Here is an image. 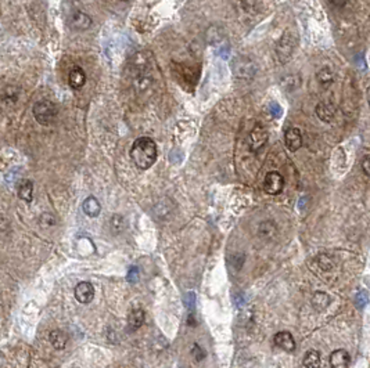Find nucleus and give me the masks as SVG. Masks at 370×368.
Here are the masks:
<instances>
[{"mask_svg": "<svg viewBox=\"0 0 370 368\" xmlns=\"http://www.w3.org/2000/svg\"><path fill=\"white\" fill-rule=\"evenodd\" d=\"M277 229L274 226V223L272 220H265L259 224V229H258V232L259 235L263 237V238H272L273 235L276 234Z\"/></svg>", "mask_w": 370, "mask_h": 368, "instance_id": "4be33fe9", "label": "nucleus"}, {"mask_svg": "<svg viewBox=\"0 0 370 368\" xmlns=\"http://www.w3.org/2000/svg\"><path fill=\"white\" fill-rule=\"evenodd\" d=\"M185 305H186V307H187V309H189V310L194 309V305H195V295H194V292H189V293H186Z\"/></svg>", "mask_w": 370, "mask_h": 368, "instance_id": "bb28decb", "label": "nucleus"}, {"mask_svg": "<svg viewBox=\"0 0 370 368\" xmlns=\"http://www.w3.org/2000/svg\"><path fill=\"white\" fill-rule=\"evenodd\" d=\"M269 112H271V115L273 118H280L283 115V108L276 101H272L271 104H269Z\"/></svg>", "mask_w": 370, "mask_h": 368, "instance_id": "a878e982", "label": "nucleus"}, {"mask_svg": "<svg viewBox=\"0 0 370 368\" xmlns=\"http://www.w3.org/2000/svg\"><path fill=\"white\" fill-rule=\"evenodd\" d=\"M283 185H284V179L279 172H269L266 174L263 180V190L269 195H277L282 193Z\"/></svg>", "mask_w": 370, "mask_h": 368, "instance_id": "39448f33", "label": "nucleus"}, {"mask_svg": "<svg viewBox=\"0 0 370 368\" xmlns=\"http://www.w3.org/2000/svg\"><path fill=\"white\" fill-rule=\"evenodd\" d=\"M297 47V38L292 33L291 31H286L282 35V38L279 40V43L276 45V57L279 60V62L286 64L291 60L294 50Z\"/></svg>", "mask_w": 370, "mask_h": 368, "instance_id": "f03ea898", "label": "nucleus"}, {"mask_svg": "<svg viewBox=\"0 0 370 368\" xmlns=\"http://www.w3.org/2000/svg\"><path fill=\"white\" fill-rule=\"evenodd\" d=\"M130 158L139 169H150L157 161L156 141L150 137H139L130 148Z\"/></svg>", "mask_w": 370, "mask_h": 368, "instance_id": "f257e3e1", "label": "nucleus"}, {"mask_svg": "<svg viewBox=\"0 0 370 368\" xmlns=\"http://www.w3.org/2000/svg\"><path fill=\"white\" fill-rule=\"evenodd\" d=\"M316 115L321 118L323 122H331L336 115V108L330 103L322 101L316 106Z\"/></svg>", "mask_w": 370, "mask_h": 368, "instance_id": "4468645a", "label": "nucleus"}, {"mask_svg": "<svg viewBox=\"0 0 370 368\" xmlns=\"http://www.w3.org/2000/svg\"><path fill=\"white\" fill-rule=\"evenodd\" d=\"M192 353H193V357H195L197 361H201L203 358H204L205 353L201 350V348L198 346V345H194L193 346V350H192Z\"/></svg>", "mask_w": 370, "mask_h": 368, "instance_id": "c85d7f7f", "label": "nucleus"}, {"mask_svg": "<svg viewBox=\"0 0 370 368\" xmlns=\"http://www.w3.org/2000/svg\"><path fill=\"white\" fill-rule=\"evenodd\" d=\"M362 169H363V172L370 176V158L369 156H366L363 161H362Z\"/></svg>", "mask_w": 370, "mask_h": 368, "instance_id": "7c9ffc66", "label": "nucleus"}, {"mask_svg": "<svg viewBox=\"0 0 370 368\" xmlns=\"http://www.w3.org/2000/svg\"><path fill=\"white\" fill-rule=\"evenodd\" d=\"M33 116L40 125H53L57 118V108L49 100H40L33 106Z\"/></svg>", "mask_w": 370, "mask_h": 368, "instance_id": "7ed1b4c3", "label": "nucleus"}, {"mask_svg": "<svg viewBox=\"0 0 370 368\" xmlns=\"http://www.w3.org/2000/svg\"><path fill=\"white\" fill-rule=\"evenodd\" d=\"M232 71H233V75L236 77L248 80V79L254 77L255 72H257V68H255V64H254L251 58L240 56V57H236L232 61Z\"/></svg>", "mask_w": 370, "mask_h": 368, "instance_id": "20e7f679", "label": "nucleus"}, {"mask_svg": "<svg viewBox=\"0 0 370 368\" xmlns=\"http://www.w3.org/2000/svg\"><path fill=\"white\" fill-rule=\"evenodd\" d=\"M68 80L69 86L72 87V89H75V90H79L80 87H83V85L86 83V75H85L82 68L75 67L71 69Z\"/></svg>", "mask_w": 370, "mask_h": 368, "instance_id": "ddd939ff", "label": "nucleus"}, {"mask_svg": "<svg viewBox=\"0 0 370 368\" xmlns=\"http://www.w3.org/2000/svg\"><path fill=\"white\" fill-rule=\"evenodd\" d=\"M318 264H319V267H321L322 270L324 271H330L334 269V261H331V258H329L327 255H321V256H318Z\"/></svg>", "mask_w": 370, "mask_h": 368, "instance_id": "b1692460", "label": "nucleus"}, {"mask_svg": "<svg viewBox=\"0 0 370 368\" xmlns=\"http://www.w3.org/2000/svg\"><path fill=\"white\" fill-rule=\"evenodd\" d=\"M304 367L305 368H319L321 367V353L318 350L306 352L304 357Z\"/></svg>", "mask_w": 370, "mask_h": 368, "instance_id": "aec40b11", "label": "nucleus"}, {"mask_svg": "<svg viewBox=\"0 0 370 368\" xmlns=\"http://www.w3.org/2000/svg\"><path fill=\"white\" fill-rule=\"evenodd\" d=\"M244 303H245V299H244L243 293H237V295H236V298H234V305L240 309Z\"/></svg>", "mask_w": 370, "mask_h": 368, "instance_id": "2f4dec72", "label": "nucleus"}, {"mask_svg": "<svg viewBox=\"0 0 370 368\" xmlns=\"http://www.w3.org/2000/svg\"><path fill=\"white\" fill-rule=\"evenodd\" d=\"M284 143L287 145V148L290 151H297L302 147V136L300 129L297 127H291L286 132L284 135Z\"/></svg>", "mask_w": 370, "mask_h": 368, "instance_id": "1a4fd4ad", "label": "nucleus"}, {"mask_svg": "<svg viewBox=\"0 0 370 368\" xmlns=\"http://www.w3.org/2000/svg\"><path fill=\"white\" fill-rule=\"evenodd\" d=\"M318 80L321 82L323 86H329L333 82V74L330 72L329 68H323L318 72Z\"/></svg>", "mask_w": 370, "mask_h": 368, "instance_id": "5701e85b", "label": "nucleus"}, {"mask_svg": "<svg viewBox=\"0 0 370 368\" xmlns=\"http://www.w3.org/2000/svg\"><path fill=\"white\" fill-rule=\"evenodd\" d=\"M274 345L279 346L283 350L286 352H294L295 350V340L292 338V335L289 332V331H282V332H277L274 335Z\"/></svg>", "mask_w": 370, "mask_h": 368, "instance_id": "9d476101", "label": "nucleus"}, {"mask_svg": "<svg viewBox=\"0 0 370 368\" xmlns=\"http://www.w3.org/2000/svg\"><path fill=\"white\" fill-rule=\"evenodd\" d=\"M280 85L284 90L287 92H294L297 90L298 87L301 86V77L297 74H289V75H284L280 80Z\"/></svg>", "mask_w": 370, "mask_h": 368, "instance_id": "f3484780", "label": "nucleus"}, {"mask_svg": "<svg viewBox=\"0 0 370 368\" xmlns=\"http://www.w3.org/2000/svg\"><path fill=\"white\" fill-rule=\"evenodd\" d=\"M82 208H83V212L86 213L89 217H97L101 212V205L96 197H88L82 205Z\"/></svg>", "mask_w": 370, "mask_h": 368, "instance_id": "dca6fc26", "label": "nucleus"}, {"mask_svg": "<svg viewBox=\"0 0 370 368\" xmlns=\"http://www.w3.org/2000/svg\"><path fill=\"white\" fill-rule=\"evenodd\" d=\"M369 303V293L366 291H359L355 296V305L358 309H363Z\"/></svg>", "mask_w": 370, "mask_h": 368, "instance_id": "393cba45", "label": "nucleus"}, {"mask_svg": "<svg viewBox=\"0 0 370 368\" xmlns=\"http://www.w3.org/2000/svg\"><path fill=\"white\" fill-rule=\"evenodd\" d=\"M244 261H245V256L243 253H236L233 256V267L236 270H240L241 266H243Z\"/></svg>", "mask_w": 370, "mask_h": 368, "instance_id": "cd10ccee", "label": "nucleus"}, {"mask_svg": "<svg viewBox=\"0 0 370 368\" xmlns=\"http://www.w3.org/2000/svg\"><path fill=\"white\" fill-rule=\"evenodd\" d=\"M248 140H250V150L255 153L266 144L268 130L262 125H255L253 130L250 132V135H248Z\"/></svg>", "mask_w": 370, "mask_h": 368, "instance_id": "423d86ee", "label": "nucleus"}, {"mask_svg": "<svg viewBox=\"0 0 370 368\" xmlns=\"http://www.w3.org/2000/svg\"><path fill=\"white\" fill-rule=\"evenodd\" d=\"M68 25L75 31H86L92 25V18L82 11H74L68 17Z\"/></svg>", "mask_w": 370, "mask_h": 368, "instance_id": "6e6552de", "label": "nucleus"}, {"mask_svg": "<svg viewBox=\"0 0 370 368\" xmlns=\"http://www.w3.org/2000/svg\"><path fill=\"white\" fill-rule=\"evenodd\" d=\"M366 96H368V103H369V107H370V87L368 89V92H366Z\"/></svg>", "mask_w": 370, "mask_h": 368, "instance_id": "72a5a7b5", "label": "nucleus"}, {"mask_svg": "<svg viewBox=\"0 0 370 368\" xmlns=\"http://www.w3.org/2000/svg\"><path fill=\"white\" fill-rule=\"evenodd\" d=\"M330 366L331 368H348V366H350L348 352L344 350V349L334 350L330 354Z\"/></svg>", "mask_w": 370, "mask_h": 368, "instance_id": "9b49d317", "label": "nucleus"}, {"mask_svg": "<svg viewBox=\"0 0 370 368\" xmlns=\"http://www.w3.org/2000/svg\"><path fill=\"white\" fill-rule=\"evenodd\" d=\"M74 293H75V299L78 300L79 303L86 305V303H90L95 298V288L88 281H82L75 287Z\"/></svg>", "mask_w": 370, "mask_h": 368, "instance_id": "0eeeda50", "label": "nucleus"}, {"mask_svg": "<svg viewBox=\"0 0 370 368\" xmlns=\"http://www.w3.org/2000/svg\"><path fill=\"white\" fill-rule=\"evenodd\" d=\"M49 340L50 343H51V346L54 349H57V350H63V349L65 348V345H67V335L63 332V331H60V329H54V331H51L49 335Z\"/></svg>", "mask_w": 370, "mask_h": 368, "instance_id": "a211bd4d", "label": "nucleus"}, {"mask_svg": "<svg viewBox=\"0 0 370 368\" xmlns=\"http://www.w3.org/2000/svg\"><path fill=\"white\" fill-rule=\"evenodd\" d=\"M137 277H139V271H137V267H132L129 273H128V281L129 282H136Z\"/></svg>", "mask_w": 370, "mask_h": 368, "instance_id": "c756f323", "label": "nucleus"}, {"mask_svg": "<svg viewBox=\"0 0 370 368\" xmlns=\"http://www.w3.org/2000/svg\"><path fill=\"white\" fill-rule=\"evenodd\" d=\"M17 194L22 201L25 202H32L33 198V184L28 179H22L17 184Z\"/></svg>", "mask_w": 370, "mask_h": 368, "instance_id": "f8f14e48", "label": "nucleus"}, {"mask_svg": "<svg viewBox=\"0 0 370 368\" xmlns=\"http://www.w3.org/2000/svg\"><path fill=\"white\" fill-rule=\"evenodd\" d=\"M145 322V311L142 309L132 310L128 316V327L129 331H136Z\"/></svg>", "mask_w": 370, "mask_h": 368, "instance_id": "2eb2a0df", "label": "nucleus"}, {"mask_svg": "<svg viewBox=\"0 0 370 368\" xmlns=\"http://www.w3.org/2000/svg\"><path fill=\"white\" fill-rule=\"evenodd\" d=\"M225 39V31L221 27H211V28L207 31V40L211 43V45H219L221 42H224Z\"/></svg>", "mask_w": 370, "mask_h": 368, "instance_id": "6ab92c4d", "label": "nucleus"}, {"mask_svg": "<svg viewBox=\"0 0 370 368\" xmlns=\"http://www.w3.org/2000/svg\"><path fill=\"white\" fill-rule=\"evenodd\" d=\"M229 51H230V48H229V46L227 47H224L221 51H219V54H221V57L222 58H227L229 57Z\"/></svg>", "mask_w": 370, "mask_h": 368, "instance_id": "473e14b6", "label": "nucleus"}, {"mask_svg": "<svg viewBox=\"0 0 370 368\" xmlns=\"http://www.w3.org/2000/svg\"><path fill=\"white\" fill-rule=\"evenodd\" d=\"M312 305H313L315 309L322 311V310H324L330 305V298L324 292H316L313 295V298H312Z\"/></svg>", "mask_w": 370, "mask_h": 368, "instance_id": "412c9836", "label": "nucleus"}]
</instances>
